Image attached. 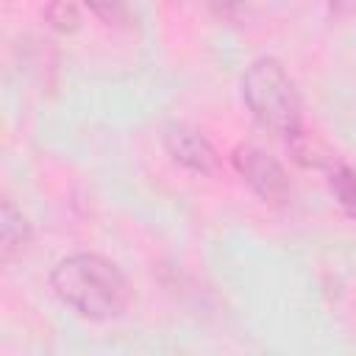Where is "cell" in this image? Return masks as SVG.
<instances>
[{
  "label": "cell",
  "mask_w": 356,
  "mask_h": 356,
  "mask_svg": "<svg viewBox=\"0 0 356 356\" xmlns=\"http://www.w3.org/2000/svg\"><path fill=\"white\" fill-rule=\"evenodd\" d=\"M50 286L75 314L103 323L125 312L131 289L117 264L97 253H72L50 273Z\"/></svg>",
  "instance_id": "obj_1"
},
{
  "label": "cell",
  "mask_w": 356,
  "mask_h": 356,
  "mask_svg": "<svg viewBox=\"0 0 356 356\" xmlns=\"http://www.w3.org/2000/svg\"><path fill=\"white\" fill-rule=\"evenodd\" d=\"M242 100L256 117V122L267 131L286 136V142L300 136V95L295 89V81L281 67V61L270 56L256 58L242 75Z\"/></svg>",
  "instance_id": "obj_2"
},
{
  "label": "cell",
  "mask_w": 356,
  "mask_h": 356,
  "mask_svg": "<svg viewBox=\"0 0 356 356\" xmlns=\"http://www.w3.org/2000/svg\"><path fill=\"white\" fill-rule=\"evenodd\" d=\"M231 161H234V170L239 172V178L264 203L281 206V203L289 200V192H292L289 178H286L284 167L270 153H264L256 145H236L234 153H231Z\"/></svg>",
  "instance_id": "obj_3"
},
{
  "label": "cell",
  "mask_w": 356,
  "mask_h": 356,
  "mask_svg": "<svg viewBox=\"0 0 356 356\" xmlns=\"http://www.w3.org/2000/svg\"><path fill=\"white\" fill-rule=\"evenodd\" d=\"M164 147L175 164L197 175H214L220 170V153L214 145L189 125H170L164 131Z\"/></svg>",
  "instance_id": "obj_4"
},
{
  "label": "cell",
  "mask_w": 356,
  "mask_h": 356,
  "mask_svg": "<svg viewBox=\"0 0 356 356\" xmlns=\"http://www.w3.org/2000/svg\"><path fill=\"white\" fill-rule=\"evenodd\" d=\"M28 242H31V222L11 200H3V206H0V256H3V261H11L14 256H19L28 248Z\"/></svg>",
  "instance_id": "obj_5"
},
{
  "label": "cell",
  "mask_w": 356,
  "mask_h": 356,
  "mask_svg": "<svg viewBox=\"0 0 356 356\" xmlns=\"http://www.w3.org/2000/svg\"><path fill=\"white\" fill-rule=\"evenodd\" d=\"M328 184H331V192L337 197V203L356 217V170L348 167V164H334L331 172H328Z\"/></svg>",
  "instance_id": "obj_6"
},
{
  "label": "cell",
  "mask_w": 356,
  "mask_h": 356,
  "mask_svg": "<svg viewBox=\"0 0 356 356\" xmlns=\"http://www.w3.org/2000/svg\"><path fill=\"white\" fill-rule=\"evenodd\" d=\"M44 17H47V22L56 31H64V33H70V31L78 28V11L67 0H50L47 8H44Z\"/></svg>",
  "instance_id": "obj_7"
},
{
  "label": "cell",
  "mask_w": 356,
  "mask_h": 356,
  "mask_svg": "<svg viewBox=\"0 0 356 356\" xmlns=\"http://www.w3.org/2000/svg\"><path fill=\"white\" fill-rule=\"evenodd\" d=\"M86 8L106 25H122L128 19V6L125 0H83Z\"/></svg>",
  "instance_id": "obj_8"
},
{
  "label": "cell",
  "mask_w": 356,
  "mask_h": 356,
  "mask_svg": "<svg viewBox=\"0 0 356 356\" xmlns=\"http://www.w3.org/2000/svg\"><path fill=\"white\" fill-rule=\"evenodd\" d=\"M239 0H209V8L214 11V17H220V19H234L236 17V11H239Z\"/></svg>",
  "instance_id": "obj_9"
},
{
  "label": "cell",
  "mask_w": 356,
  "mask_h": 356,
  "mask_svg": "<svg viewBox=\"0 0 356 356\" xmlns=\"http://www.w3.org/2000/svg\"><path fill=\"white\" fill-rule=\"evenodd\" d=\"M331 14H337V17H353L356 14V0H331Z\"/></svg>",
  "instance_id": "obj_10"
}]
</instances>
